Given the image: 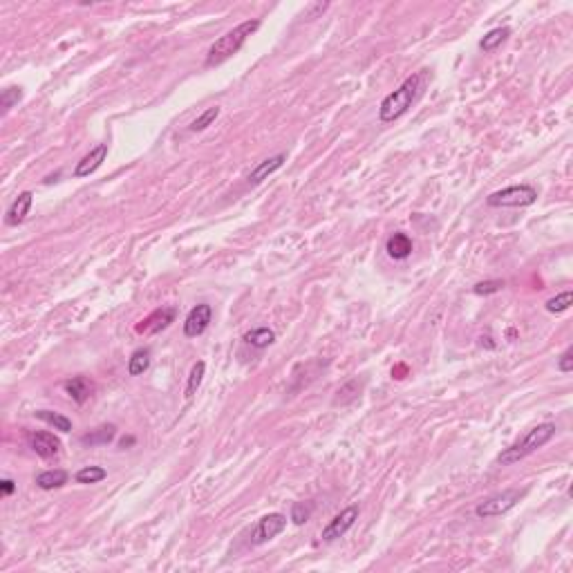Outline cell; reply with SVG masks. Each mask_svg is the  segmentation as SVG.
<instances>
[{
	"label": "cell",
	"mask_w": 573,
	"mask_h": 573,
	"mask_svg": "<svg viewBox=\"0 0 573 573\" xmlns=\"http://www.w3.org/2000/svg\"><path fill=\"white\" fill-rule=\"evenodd\" d=\"M359 515H361L359 504H350L347 509H343L338 515H334V518L327 522V526L322 529V533H320V539L322 542H336V539L343 537L347 531L356 524Z\"/></svg>",
	"instance_id": "cell-6"
},
{
	"label": "cell",
	"mask_w": 573,
	"mask_h": 573,
	"mask_svg": "<svg viewBox=\"0 0 573 573\" xmlns=\"http://www.w3.org/2000/svg\"><path fill=\"white\" fill-rule=\"evenodd\" d=\"M107 477V470L103 466H83L77 475H74V481L77 484H99Z\"/></svg>",
	"instance_id": "cell-22"
},
{
	"label": "cell",
	"mask_w": 573,
	"mask_h": 573,
	"mask_svg": "<svg viewBox=\"0 0 573 573\" xmlns=\"http://www.w3.org/2000/svg\"><path fill=\"white\" fill-rule=\"evenodd\" d=\"M204 374H206V363L197 361L193 368H190V374H188V381H186V392H184L186 398H190L199 390V385H202V381H204Z\"/></svg>",
	"instance_id": "cell-23"
},
{
	"label": "cell",
	"mask_w": 573,
	"mask_h": 573,
	"mask_svg": "<svg viewBox=\"0 0 573 573\" xmlns=\"http://www.w3.org/2000/svg\"><path fill=\"white\" fill-rule=\"evenodd\" d=\"M34 484L40 488V491H54V488H61L68 484V472L61 470V468H54V470H43L38 472Z\"/></svg>",
	"instance_id": "cell-17"
},
{
	"label": "cell",
	"mask_w": 573,
	"mask_h": 573,
	"mask_svg": "<svg viewBox=\"0 0 573 573\" xmlns=\"http://www.w3.org/2000/svg\"><path fill=\"white\" fill-rule=\"evenodd\" d=\"M31 204H34V193H31V190H23V193L12 202L10 209H7V215H5L7 227H18V224H23L25 218L29 215Z\"/></svg>",
	"instance_id": "cell-12"
},
{
	"label": "cell",
	"mask_w": 573,
	"mask_h": 573,
	"mask_svg": "<svg viewBox=\"0 0 573 573\" xmlns=\"http://www.w3.org/2000/svg\"><path fill=\"white\" fill-rule=\"evenodd\" d=\"M327 7H329V3H311L305 10V18H318L320 14L327 12Z\"/></svg>",
	"instance_id": "cell-30"
},
{
	"label": "cell",
	"mask_w": 573,
	"mask_h": 573,
	"mask_svg": "<svg viewBox=\"0 0 573 573\" xmlns=\"http://www.w3.org/2000/svg\"><path fill=\"white\" fill-rule=\"evenodd\" d=\"M105 157H107V144H97L88 155L81 157V162H77V166H74V170H72V177L74 179L90 177L92 173H97L99 168H101Z\"/></svg>",
	"instance_id": "cell-11"
},
{
	"label": "cell",
	"mask_w": 573,
	"mask_h": 573,
	"mask_svg": "<svg viewBox=\"0 0 573 573\" xmlns=\"http://www.w3.org/2000/svg\"><path fill=\"white\" fill-rule=\"evenodd\" d=\"M114 437H117V426L114 423H105V426H99L94 430H90L81 437V446H88V448H94V446H107L114 442Z\"/></svg>",
	"instance_id": "cell-16"
},
{
	"label": "cell",
	"mask_w": 573,
	"mask_h": 573,
	"mask_svg": "<svg viewBox=\"0 0 573 573\" xmlns=\"http://www.w3.org/2000/svg\"><path fill=\"white\" fill-rule=\"evenodd\" d=\"M177 309L175 307H162V309H155L151 316H146L144 320L137 325V334L151 336V334H160L170 322H175Z\"/></svg>",
	"instance_id": "cell-10"
},
{
	"label": "cell",
	"mask_w": 573,
	"mask_h": 573,
	"mask_svg": "<svg viewBox=\"0 0 573 573\" xmlns=\"http://www.w3.org/2000/svg\"><path fill=\"white\" fill-rule=\"evenodd\" d=\"M385 251L392 260H408V257L412 255V251H414L412 238L408 233H403V231H396L394 235H390L387 244H385Z\"/></svg>",
	"instance_id": "cell-14"
},
{
	"label": "cell",
	"mask_w": 573,
	"mask_h": 573,
	"mask_svg": "<svg viewBox=\"0 0 573 573\" xmlns=\"http://www.w3.org/2000/svg\"><path fill=\"white\" fill-rule=\"evenodd\" d=\"M558 370L562 372V374H569V372H573V347H567V350L560 354Z\"/></svg>",
	"instance_id": "cell-29"
},
{
	"label": "cell",
	"mask_w": 573,
	"mask_h": 573,
	"mask_svg": "<svg viewBox=\"0 0 573 573\" xmlns=\"http://www.w3.org/2000/svg\"><path fill=\"white\" fill-rule=\"evenodd\" d=\"M537 202V190L529 184L506 186L486 197V204L493 209H526Z\"/></svg>",
	"instance_id": "cell-4"
},
{
	"label": "cell",
	"mask_w": 573,
	"mask_h": 573,
	"mask_svg": "<svg viewBox=\"0 0 573 573\" xmlns=\"http://www.w3.org/2000/svg\"><path fill=\"white\" fill-rule=\"evenodd\" d=\"M218 117H220V105L206 107V110L199 114L197 119H193V121L188 123V132H202V130H206Z\"/></svg>",
	"instance_id": "cell-24"
},
{
	"label": "cell",
	"mask_w": 573,
	"mask_h": 573,
	"mask_svg": "<svg viewBox=\"0 0 573 573\" xmlns=\"http://www.w3.org/2000/svg\"><path fill=\"white\" fill-rule=\"evenodd\" d=\"M524 495H526V491H520V488H506V491H502V493H495L491 497H486V500H481L475 506V515L479 520H488V518H497V515H504V513H509Z\"/></svg>",
	"instance_id": "cell-5"
},
{
	"label": "cell",
	"mask_w": 573,
	"mask_h": 573,
	"mask_svg": "<svg viewBox=\"0 0 573 573\" xmlns=\"http://www.w3.org/2000/svg\"><path fill=\"white\" fill-rule=\"evenodd\" d=\"M242 340L246 345L255 347V350H267L269 345L276 343V331L269 329V327H255L251 331H246L242 336Z\"/></svg>",
	"instance_id": "cell-18"
},
{
	"label": "cell",
	"mask_w": 573,
	"mask_h": 573,
	"mask_svg": "<svg viewBox=\"0 0 573 573\" xmlns=\"http://www.w3.org/2000/svg\"><path fill=\"white\" fill-rule=\"evenodd\" d=\"M213 320V307L209 303H199L193 309L188 311V316L184 320V336L186 338H197L209 329Z\"/></svg>",
	"instance_id": "cell-8"
},
{
	"label": "cell",
	"mask_w": 573,
	"mask_h": 573,
	"mask_svg": "<svg viewBox=\"0 0 573 573\" xmlns=\"http://www.w3.org/2000/svg\"><path fill=\"white\" fill-rule=\"evenodd\" d=\"M571 305H573V292H571V289H567V292H562V294H558V296L549 298V301L544 303L546 311H551V314H564V311H569Z\"/></svg>",
	"instance_id": "cell-25"
},
{
	"label": "cell",
	"mask_w": 573,
	"mask_h": 573,
	"mask_svg": "<svg viewBox=\"0 0 573 573\" xmlns=\"http://www.w3.org/2000/svg\"><path fill=\"white\" fill-rule=\"evenodd\" d=\"M21 99H23V88H21V86L5 88L3 94H0V107H3V114L10 112L12 107L21 101Z\"/></svg>",
	"instance_id": "cell-26"
},
{
	"label": "cell",
	"mask_w": 573,
	"mask_h": 573,
	"mask_svg": "<svg viewBox=\"0 0 573 573\" xmlns=\"http://www.w3.org/2000/svg\"><path fill=\"white\" fill-rule=\"evenodd\" d=\"M260 25L262 23L257 18H249L244 23L235 25L233 29H229L224 36H220L209 47V52H206V61H204L206 68H215V65H222L224 61H229L231 56H235L240 49L244 47L249 36H253L255 31L260 29Z\"/></svg>",
	"instance_id": "cell-1"
},
{
	"label": "cell",
	"mask_w": 573,
	"mask_h": 573,
	"mask_svg": "<svg viewBox=\"0 0 573 573\" xmlns=\"http://www.w3.org/2000/svg\"><path fill=\"white\" fill-rule=\"evenodd\" d=\"M285 162H287L285 153H278L273 157H267V160H262L251 173H249V184H262V181L269 179L273 173H278L282 166H285Z\"/></svg>",
	"instance_id": "cell-13"
},
{
	"label": "cell",
	"mask_w": 573,
	"mask_h": 573,
	"mask_svg": "<svg viewBox=\"0 0 573 573\" xmlns=\"http://www.w3.org/2000/svg\"><path fill=\"white\" fill-rule=\"evenodd\" d=\"M509 36H511V27H495V29H491L488 31V34H484V38L479 40V49L481 52H495L497 47H500L502 43H506V40H509Z\"/></svg>",
	"instance_id": "cell-20"
},
{
	"label": "cell",
	"mask_w": 573,
	"mask_h": 573,
	"mask_svg": "<svg viewBox=\"0 0 573 573\" xmlns=\"http://www.w3.org/2000/svg\"><path fill=\"white\" fill-rule=\"evenodd\" d=\"M34 417L38 421L47 423L49 428L59 430V433H72V419H68L65 414L61 412H54V410H36Z\"/></svg>",
	"instance_id": "cell-19"
},
{
	"label": "cell",
	"mask_w": 573,
	"mask_h": 573,
	"mask_svg": "<svg viewBox=\"0 0 573 573\" xmlns=\"http://www.w3.org/2000/svg\"><path fill=\"white\" fill-rule=\"evenodd\" d=\"M504 287H506V282L500 280V278L481 280V282H477L475 287H472V294H475V296H493V294H500Z\"/></svg>",
	"instance_id": "cell-27"
},
{
	"label": "cell",
	"mask_w": 573,
	"mask_h": 573,
	"mask_svg": "<svg viewBox=\"0 0 573 573\" xmlns=\"http://www.w3.org/2000/svg\"><path fill=\"white\" fill-rule=\"evenodd\" d=\"M14 493H16V481L10 479V477H3V479H0V495H3V497H10V495H14Z\"/></svg>",
	"instance_id": "cell-31"
},
{
	"label": "cell",
	"mask_w": 573,
	"mask_h": 573,
	"mask_svg": "<svg viewBox=\"0 0 573 573\" xmlns=\"http://www.w3.org/2000/svg\"><path fill=\"white\" fill-rule=\"evenodd\" d=\"M27 444L40 459H52L61 450V439L49 430H31L27 435Z\"/></svg>",
	"instance_id": "cell-9"
},
{
	"label": "cell",
	"mask_w": 573,
	"mask_h": 573,
	"mask_svg": "<svg viewBox=\"0 0 573 573\" xmlns=\"http://www.w3.org/2000/svg\"><path fill=\"white\" fill-rule=\"evenodd\" d=\"M311 513H314V506L309 502H296L292 506V515H289V520H292L294 524L303 526L305 522L311 518Z\"/></svg>",
	"instance_id": "cell-28"
},
{
	"label": "cell",
	"mask_w": 573,
	"mask_h": 573,
	"mask_svg": "<svg viewBox=\"0 0 573 573\" xmlns=\"http://www.w3.org/2000/svg\"><path fill=\"white\" fill-rule=\"evenodd\" d=\"M63 387L77 405H83L94 392V383L88 377H72L70 381H65Z\"/></svg>",
	"instance_id": "cell-15"
},
{
	"label": "cell",
	"mask_w": 573,
	"mask_h": 573,
	"mask_svg": "<svg viewBox=\"0 0 573 573\" xmlns=\"http://www.w3.org/2000/svg\"><path fill=\"white\" fill-rule=\"evenodd\" d=\"M126 446H135V437H123L121 439V448H126Z\"/></svg>",
	"instance_id": "cell-32"
},
{
	"label": "cell",
	"mask_w": 573,
	"mask_h": 573,
	"mask_svg": "<svg viewBox=\"0 0 573 573\" xmlns=\"http://www.w3.org/2000/svg\"><path fill=\"white\" fill-rule=\"evenodd\" d=\"M555 430L558 428H555V423H551V421L539 423V426L531 428L524 437L518 439L513 446L504 448V450L497 455V463H500V466H513V463L526 459L529 455L537 453L539 448H544L546 444L551 442V439L555 437Z\"/></svg>",
	"instance_id": "cell-2"
},
{
	"label": "cell",
	"mask_w": 573,
	"mask_h": 573,
	"mask_svg": "<svg viewBox=\"0 0 573 573\" xmlns=\"http://www.w3.org/2000/svg\"><path fill=\"white\" fill-rule=\"evenodd\" d=\"M148 368H151V350H148V347H141V350H135L130 354V359H128L130 377H141Z\"/></svg>",
	"instance_id": "cell-21"
},
{
	"label": "cell",
	"mask_w": 573,
	"mask_h": 573,
	"mask_svg": "<svg viewBox=\"0 0 573 573\" xmlns=\"http://www.w3.org/2000/svg\"><path fill=\"white\" fill-rule=\"evenodd\" d=\"M287 529V515L285 513H269L264 518L257 520V524L251 533V544L260 546L271 542L273 537H278L282 531Z\"/></svg>",
	"instance_id": "cell-7"
},
{
	"label": "cell",
	"mask_w": 573,
	"mask_h": 573,
	"mask_svg": "<svg viewBox=\"0 0 573 573\" xmlns=\"http://www.w3.org/2000/svg\"><path fill=\"white\" fill-rule=\"evenodd\" d=\"M419 83H421V74H412V77L405 79L394 92H390L379 105V121L392 123L398 117H403V114L410 110L414 97L419 92Z\"/></svg>",
	"instance_id": "cell-3"
}]
</instances>
